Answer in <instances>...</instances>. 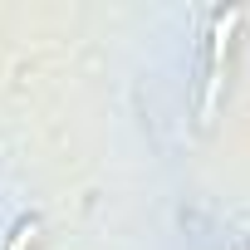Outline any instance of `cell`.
Returning <instances> with one entry per match:
<instances>
[{"label": "cell", "mask_w": 250, "mask_h": 250, "mask_svg": "<svg viewBox=\"0 0 250 250\" xmlns=\"http://www.w3.org/2000/svg\"><path fill=\"white\" fill-rule=\"evenodd\" d=\"M230 30H235V10H226L221 20H216V44H211V74H206V118H211V103H216V93H221V64H226V44H230Z\"/></svg>", "instance_id": "6da1fadb"}, {"label": "cell", "mask_w": 250, "mask_h": 250, "mask_svg": "<svg viewBox=\"0 0 250 250\" xmlns=\"http://www.w3.org/2000/svg\"><path fill=\"white\" fill-rule=\"evenodd\" d=\"M30 235H35V226H20V230L10 235V250H25V245H30Z\"/></svg>", "instance_id": "7a4b0ae2"}]
</instances>
